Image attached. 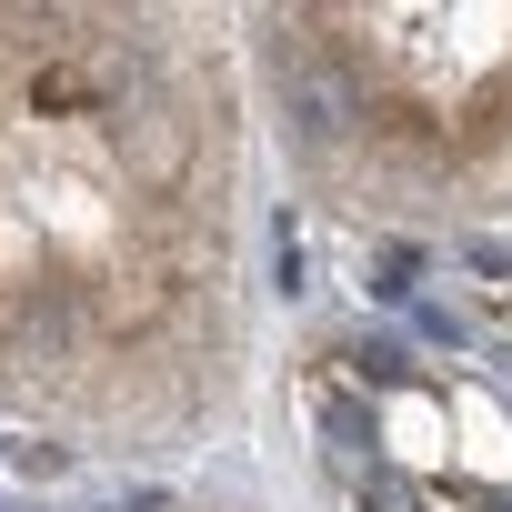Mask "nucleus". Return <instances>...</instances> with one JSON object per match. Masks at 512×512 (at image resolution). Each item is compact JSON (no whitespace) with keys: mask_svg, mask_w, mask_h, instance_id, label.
<instances>
[{"mask_svg":"<svg viewBox=\"0 0 512 512\" xmlns=\"http://www.w3.org/2000/svg\"><path fill=\"white\" fill-rule=\"evenodd\" d=\"M402 372H412L402 342H362V382H402Z\"/></svg>","mask_w":512,"mask_h":512,"instance_id":"obj_7","label":"nucleus"},{"mask_svg":"<svg viewBox=\"0 0 512 512\" xmlns=\"http://www.w3.org/2000/svg\"><path fill=\"white\" fill-rule=\"evenodd\" d=\"M412 282H422V251H382V272H372V292H382V302H412Z\"/></svg>","mask_w":512,"mask_h":512,"instance_id":"obj_5","label":"nucleus"},{"mask_svg":"<svg viewBox=\"0 0 512 512\" xmlns=\"http://www.w3.org/2000/svg\"><path fill=\"white\" fill-rule=\"evenodd\" d=\"M121 161H131L151 191H171V181H181V161H191V121H181V111H161V101H131V111H121Z\"/></svg>","mask_w":512,"mask_h":512,"instance_id":"obj_2","label":"nucleus"},{"mask_svg":"<svg viewBox=\"0 0 512 512\" xmlns=\"http://www.w3.org/2000/svg\"><path fill=\"white\" fill-rule=\"evenodd\" d=\"M322 432H332V442H372V412H362L352 392H332V402H322Z\"/></svg>","mask_w":512,"mask_h":512,"instance_id":"obj_6","label":"nucleus"},{"mask_svg":"<svg viewBox=\"0 0 512 512\" xmlns=\"http://www.w3.org/2000/svg\"><path fill=\"white\" fill-rule=\"evenodd\" d=\"M11 332H21L31 352H71V342H81V292H71V282H31L21 312H11Z\"/></svg>","mask_w":512,"mask_h":512,"instance_id":"obj_3","label":"nucleus"},{"mask_svg":"<svg viewBox=\"0 0 512 512\" xmlns=\"http://www.w3.org/2000/svg\"><path fill=\"white\" fill-rule=\"evenodd\" d=\"M362 512H422V492H412L402 472H382V462H372V482H362Z\"/></svg>","mask_w":512,"mask_h":512,"instance_id":"obj_4","label":"nucleus"},{"mask_svg":"<svg viewBox=\"0 0 512 512\" xmlns=\"http://www.w3.org/2000/svg\"><path fill=\"white\" fill-rule=\"evenodd\" d=\"M272 101H282V131H292V151L302 161H332V151H352V131H362V101H352V81L322 61V51H272Z\"/></svg>","mask_w":512,"mask_h":512,"instance_id":"obj_1","label":"nucleus"}]
</instances>
